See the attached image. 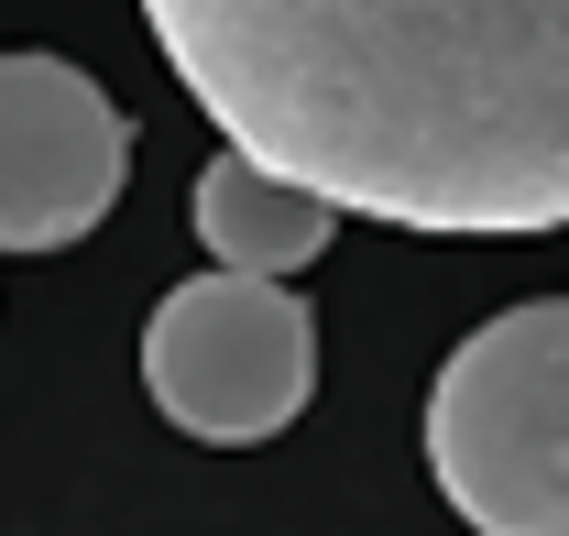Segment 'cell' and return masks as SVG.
I'll return each mask as SVG.
<instances>
[{
	"label": "cell",
	"mask_w": 569,
	"mask_h": 536,
	"mask_svg": "<svg viewBox=\"0 0 569 536\" xmlns=\"http://www.w3.org/2000/svg\"><path fill=\"white\" fill-rule=\"evenodd\" d=\"M142 395L164 405V427L209 438V449H252L307 416L318 395V318L307 296H284V274H230L209 264L176 285L142 329Z\"/></svg>",
	"instance_id": "3957f363"
},
{
	"label": "cell",
	"mask_w": 569,
	"mask_h": 536,
	"mask_svg": "<svg viewBox=\"0 0 569 536\" xmlns=\"http://www.w3.org/2000/svg\"><path fill=\"white\" fill-rule=\"evenodd\" d=\"M427 470L471 536H569V296L503 307L438 361Z\"/></svg>",
	"instance_id": "7a4b0ae2"
},
{
	"label": "cell",
	"mask_w": 569,
	"mask_h": 536,
	"mask_svg": "<svg viewBox=\"0 0 569 536\" xmlns=\"http://www.w3.org/2000/svg\"><path fill=\"white\" fill-rule=\"evenodd\" d=\"M230 153L395 230H569V0H142Z\"/></svg>",
	"instance_id": "6da1fadb"
},
{
	"label": "cell",
	"mask_w": 569,
	"mask_h": 536,
	"mask_svg": "<svg viewBox=\"0 0 569 536\" xmlns=\"http://www.w3.org/2000/svg\"><path fill=\"white\" fill-rule=\"evenodd\" d=\"M187 219H198L209 264H230V274H307L329 252V230H340V208L318 187H296L274 165H252V153H219L198 176V198H187Z\"/></svg>",
	"instance_id": "5b68a950"
},
{
	"label": "cell",
	"mask_w": 569,
	"mask_h": 536,
	"mask_svg": "<svg viewBox=\"0 0 569 536\" xmlns=\"http://www.w3.org/2000/svg\"><path fill=\"white\" fill-rule=\"evenodd\" d=\"M132 176L121 99L67 56H0V252L88 241Z\"/></svg>",
	"instance_id": "277c9868"
}]
</instances>
